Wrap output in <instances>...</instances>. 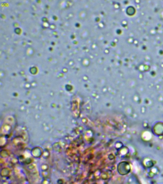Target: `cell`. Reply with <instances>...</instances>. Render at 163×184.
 Segmentation results:
<instances>
[{
  "label": "cell",
  "instance_id": "obj_1",
  "mask_svg": "<svg viewBox=\"0 0 163 184\" xmlns=\"http://www.w3.org/2000/svg\"><path fill=\"white\" fill-rule=\"evenodd\" d=\"M34 51L32 47H29L26 51V55L28 57H31L34 55Z\"/></svg>",
  "mask_w": 163,
  "mask_h": 184
},
{
  "label": "cell",
  "instance_id": "obj_2",
  "mask_svg": "<svg viewBox=\"0 0 163 184\" xmlns=\"http://www.w3.org/2000/svg\"><path fill=\"white\" fill-rule=\"evenodd\" d=\"M82 62H84V64H83V66H88L89 64L90 61H89V59L85 58L82 61Z\"/></svg>",
  "mask_w": 163,
  "mask_h": 184
}]
</instances>
